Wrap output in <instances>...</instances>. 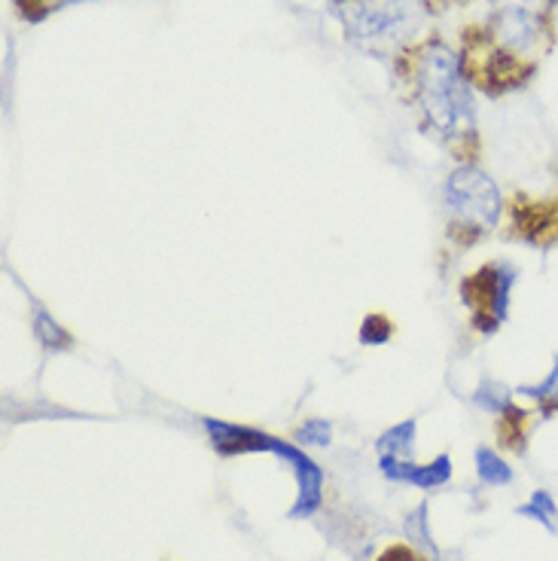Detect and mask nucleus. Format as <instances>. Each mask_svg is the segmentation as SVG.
Masks as SVG:
<instances>
[{
  "instance_id": "nucleus-14",
  "label": "nucleus",
  "mask_w": 558,
  "mask_h": 561,
  "mask_svg": "<svg viewBox=\"0 0 558 561\" xmlns=\"http://www.w3.org/2000/svg\"><path fill=\"white\" fill-rule=\"evenodd\" d=\"M525 412L513 403V407L501 412V443L503 446H510V449H516L522 455L525 449Z\"/></svg>"
},
{
  "instance_id": "nucleus-4",
  "label": "nucleus",
  "mask_w": 558,
  "mask_h": 561,
  "mask_svg": "<svg viewBox=\"0 0 558 561\" xmlns=\"http://www.w3.org/2000/svg\"><path fill=\"white\" fill-rule=\"evenodd\" d=\"M519 280V268L513 263H486L476 268L470 278L460 284V299L464 306L474 311V327L479 333H498V327L510 314V296Z\"/></svg>"
},
{
  "instance_id": "nucleus-1",
  "label": "nucleus",
  "mask_w": 558,
  "mask_h": 561,
  "mask_svg": "<svg viewBox=\"0 0 558 561\" xmlns=\"http://www.w3.org/2000/svg\"><path fill=\"white\" fill-rule=\"evenodd\" d=\"M421 107L436 131L443 135H467L476 126L474 92L460 73V61L446 46L433 43L419 61Z\"/></svg>"
},
{
  "instance_id": "nucleus-11",
  "label": "nucleus",
  "mask_w": 558,
  "mask_h": 561,
  "mask_svg": "<svg viewBox=\"0 0 558 561\" xmlns=\"http://www.w3.org/2000/svg\"><path fill=\"white\" fill-rule=\"evenodd\" d=\"M474 403L479 409H486V412H494V415H501L506 409L513 407V391L501 385L498 379H482L479 381V388L474 391Z\"/></svg>"
},
{
  "instance_id": "nucleus-12",
  "label": "nucleus",
  "mask_w": 558,
  "mask_h": 561,
  "mask_svg": "<svg viewBox=\"0 0 558 561\" xmlns=\"http://www.w3.org/2000/svg\"><path fill=\"white\" fill-rule=\"evenodd\" d=\"M516 393L519 397H528V400H534V403L544 409V412L558 409V357L553 360V373H549V376H544L537 385H522V388H516Z\"/></svg>"
},
{
  "instance_id": "nucleus-6",
  "label": "nucleus",
  "mask_w": 558,
  "mask_h": 561,
  "mask_svg": "<svg viewBox=\"0 0 558 561\" xmlns=\"http://www.w3.org/2000/svg\"><path fill=\"white\" fill-rule=\"evenodd\" d=\"M494 34L501 37L503 46H510L516 53H528L531 46L540 41V34H544L540 10L531 7L528 0L506 3L501 13L494 15Z\"/></svg>"
},
{
  "instance_id": "nucleus-7",
  "label": "nucleus",
  "mask_w": 558,
  "mask_h": 561,
  "mask_svg": "<svg viewBox=\"0 0 558 561\" xmlns=\"http://www.w3.org/2000/svg\"><path fill=\"white\" fill-rule=\"evenodd\" d=\"M378 467L391 482H406V485H415V489H440V485H448V479H452L448 455L433 458L428 467L400 461V458H378Z\"/></svg>"
},
{
  "instance_id": "nucleus-9",
  "label": "nucleus",
  "mask_w": 558,
  "mask_h": 561,
  "mask_svg": "<svg viewBox=\"0 0 558 561\" xmlns=\"http://www.w3.org/2000/svg\"><path fill=\"white\" fill-rule=\"evenodd\" d=\"M522 519L537 522V525H544L546 531L558 534V504L556 497L549 494L546 489H537L528 497V504H522L516 510Z\"/></svg>"
},
{
  "instance_id": "nucleus-18",
  "label": "nucleus",
  "mask_w": 558,
  "mask_h": 561,
  "mask_svg": "<svg viewBox=\"0 0 558 561\" xmlns=\"http://www.w3.org/2000/svg\"><path fill=\"white\" fill-rule=\"evenodd\" d=\"M68 3H77V0H15L19 13H22V19H29V22L46 19L53 10H61Z\"/></svg>"
},
{
  "instance_id": "nucleus-2",
  "label": "nucleus",
  "mask_w": 558,
  "mask_h": 561,
  "mask_svg": "<svg viewBox=\"0 0 558 561\" xmlns=\"http://www.w3.org/2000/svg\"><path fill=\"white\" fill-rule=\"evenodd\" d=\"M424 19V0H349L351 41L369 49H388L409 41Z\"/></svg>"
},
{
  "instance_id": "nucleus-10",
  "label": "nucleus",
  "mask_w": 558,
  "mask_h": 561,
  "mask_svg": "<svg viewBox=\"0 0 558 561\" xmlns=\"http://www.w3.org/2000/svg\"><path fill=\"white\" fill-rule=\"evenodd\" d=\"M476 477H479L482 485L503 489V485L513 482V467L503 461L494 449H479L476 451Z\"/></svg>"
},
{
  "instance_id": "nucleus-15",
  "label": "nucleus",
  "mask_w": 558,
  "mask_h": 561,
  "mask_svg": "<svg viewBox=\"0 0 558 561\" xmlns=\"http://www.w3.org/2000/svg\"><path fill=\"white\" fill-rule=\"evenodd\" d=\"M34 336L41 339L43 348H68L70 342H73L43 309L34 311Z\"/></svg>"
},
{
  "instance_id": "nucleus-16",
  "label": "nucleus",
  "mask_w": 558,
  "mask_h": 561,
  "mask_svg": "<svg viewBox=\"0 0 558 561\" xmlns=\"http://www.w3.org/2000/svg\"><path fill=\"white\" fill-rule=\"evenodd\" d=\"M296 439H299L303 446H318V449H327V446H330V439H333V427H330V421L311 419L296 431Z\"/></svg>"
},
{
  "instance_id": "nucleus-3",
  "label": "nucleus",
  "mask_w": 558,
  "mask_h": 561,
  "mask_svg": "<svg viewBox=\"0 0 558 561\" xmlns=\"http://www.w3.org/2000/svg\"><path fill=\"white\" fill-rule=\"evenodd\" d=\"M446 205L458 217L464 232H489L498 229L503 214L501 186L494 183L491 174L479 165H460L448 174L446 181Z\"/></svg>"
},
{
  "instance_id": "nucleus-8",
  "label": "nucleus",
  "mask_w": 558,
  "mask_h": 561,
  "mask_svg": "<svg viewBox=\"0 0 558 561\" xmlns=\"http://www.w3.org/2000/svg\"><path fill=\"white\" fill-rule=\"evenodd\" d=\"M378 458H400L409 461V455L415 449V421H403V424H394L385 434L376 439Z\"/></svg>"
},
{
  "instance_id": "nucleus-13",
  "label": "nucleus",
  "mask_w": 558,
  "mask_h": 561,
  "mask_svg": "<svg viewBox=\"0 0 558 561\" xmlns=\"http://www.w3.org/2000/svg\"><path fill=\"white\" fill-rule=\"evenodd\" d=\"M406 537L428 556H436V540L431 537V525H428V504H419L409 516H406L403 525Z\"/></svg>"
},
{
  "instance_id": "nucleus-17",
  "label": "nucleus",
  "mask_w": 558,
  "mask_h": 561,
  "mask_svg": "<svg viewBox=\"0 0 558 561\" xmlns=\"http://www.w3.org/2000/svg\"><path fill=\"white\" fill-rule=\"evenodd\" d=\"M394 327L388 318H382V314H369L361 327V342L363 345H385L388 339H391Z\"/></svg>"
},
{
  "instance_id": "nucleus-5",
  "label": "nucleus",
  "mask_w": 558,
  "mask_h": 561,
  "mask_svg": "<svg viewBox=\"0 0 558 561\" xmlns=\"http://www.w3.org/2000/svg\"><path fill=\"white\" fill-rule=\"evenodd\" d=\"M263 451H272L284 461L291 463V470L296 473L299 482V497H296L294 510H291V519H308L321 510L323 501V470L318 463L308 458L306 451H299L291 443H284L278 436H263Z\"/></svg>"
},
{
  "instance_id": "nucleus-19",
  "label": "nucleus",
  "mask_w": 558,
  "mask_h": 561,
  "mask_svg": "<svg viewBox=\"0 0 558 561\" xmlns=\"http://www.w3.org/2000/svg\"><path fill=\"white\" fill-rule=\"evenodd\" d=\"M378 561H424V559H421L415 549H409V547H388V549H385V556H382V559H378Z\"/></svg>"
}]
</instances>
